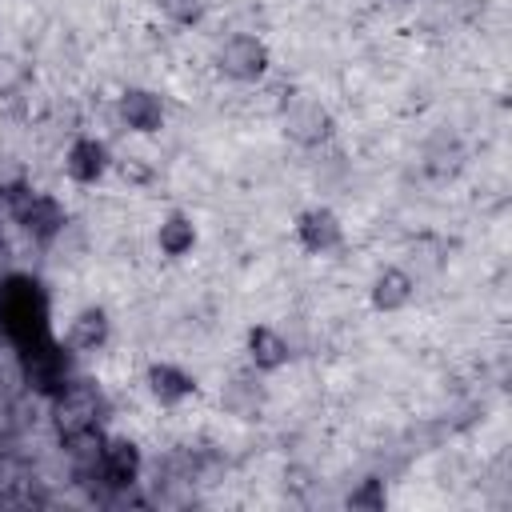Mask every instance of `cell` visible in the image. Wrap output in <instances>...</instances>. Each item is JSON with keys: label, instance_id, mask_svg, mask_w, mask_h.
<instances>
[{"label": "cell", "instance_id": "4", "mask_svg": "<svg viewBox=\"0 0 512 512\" xmlns=\"http://www.w3.org/2000/svg\"><path fill=\"white\" fill-rule=\"evenodd\" d=\"M280 132L296 148H320V144H328L336 136V116H332V108L324 100L300 92L280 108Z\"/></svg>", "mask_w": 512, "mask_h": 512}, {"label": "cell", "instance_id": "11", "mask_svg": "<svg viewBox=\"0 0 512 512\" xmlns=\"http://www.w3.org/2000/svg\"><path fill=\"white\" fill-rule=\"evenodd\" d=\"M244 360H248V368L256 376L284 372L292 364V340H288V332L276 328V324H268V320L248 324V332H244Z\"/></svg>", "mask_w": 512, "mask_h": 512}, {"label": "cell", "instance_id": "16", "mask_svg": "<svg viewBox=\"0 0 512 512\" xmlns=\"http://www.w3.org/2000/svg\"><path fill=\"white\" fill-rule=\"evenodd\" d=\"M384 4H388V8H416L420 0H384Z\"/></svg>", "mask_w": 512, "mask_h": 512}, {"label": "cell", "instance_id": "15", "mask_svg": "<svg viewBox=\"0 0 512 512\" xmlns=\"http://www.w3.org/2000/svg\"><path fill=\"white\" fill-rule=\"evenodd\" d=\"M344 504H348L352 512H384V508H388V484H384L380 476H368V480H360V484L344 496Z\"/></svg>", "mask_w": 512, "mask_h": 512}, {"label": "cell", "instance_id": "12", "mask_svg": "<svg viewBox=\"0 0 512 512\" xmlns=\"http://www.w3.org/2000/svg\"><path fill=\"white\" fill-rule=\"evenodd\" d=\"M72 356H92V352H104L112 344V316L108 308L100 304H84L68 316L64 324V340H60Z\"/></svg>", "mask_w": 512, "mask_h": 512}, {"label": "cell", "instance_id": "10", "mask_svg": "<svg viewBox=\"0 0 512 512\" xmlns=\"http://www.w3.org/2000/svg\"><path fill=\"white\" fill-rule=\"evenodd\" d=\"M96 472L108 488H132L144 476V452L132 436H96Z\"/></svg>", "mask_w": 512, "mask_h": 512}, {"label": "cell", "instance_id": "2", "mask_svg": "<svg viewBox=\"0 0 512 512\" xmlns=\"http://www.w3.org/2000/svg\"><path fill=\"white\" fill-rule=\"evenodd\" d=\"M104 416V396L92 380H68L56 396H52V424L64 440H88L96 436Z\"/></svg>", "mask_w": 512, "mask_h": 512}, {"label": "cell", "instance_id": "13", "mask_svg": "<svg viewBox=\"0 0 512 512\" xmlns=\"http://www.w3.org/2000/svg\"><path fill=\"white\" fill-rule=\"evenodd\" d=\"M152 240H156V252L164 256V260H188L192 252H196V244H200V220L188 212V208H168L160 220H156V232H152Z\"/></svg>", "mask_w": 512, "mask_h": 512}, {"label": "cell", "instance_id": "6", "mask_svg": "<svg viewBox=\"0 0 512 512\" xmlns=\"http://www.w3.org/2000/svg\"><path fill=\"white\" fill-rule=\"evenodd\" d=\"M292 240L308 256H332L344 244V220L328 204H308L292 216Z\"/></svg>", "mask_w": 512, "mask_h": 512}, {"label": "cell", "instance_id": "9", "mask_svg": "<svg viewBox=\"0 0 512 512\" xmlns=\"http://www.w3.org/2000/svg\"><path fill=\"white\" fill-rule=\"evenodd\" d=\"M116 120L120 128H128L132 136H156L164 132L168 124V104L156 88H144V84H128L120 88L116 96Z\"/></svg>", "mask_w": 512, "mask_h": 512}, {"label": "cell", "instance_id": "7", "mask_svg": "<svg viewBox=\"0 0 512 512\" xmlns=\"http://www.w3.org/2000/svg\"><path fill=\"white\" fill-rule=\"evenodd\" d=\"M420 296V276L408 264H380L368 280V308L380 316H400L416 304Z\"/></svg>", "mask_w": 512, "mask_h": 512}, {"label": "cell", "instance_id": "1", "mask_svg": "<svg viewBox=\"0 0 512 512\" xmlns=\"http://www.w3.org/2000/svg\"><path fill=\"white\" fill-rule=\"evenodd\" d=\"M4 204H8V216L16 220V228L32 244H52L68 228V208H64V200L56 192H44V188H32V184H16V188L4 192Z\"/></svg>", "mask_w": 512, "mask_h": 512}, {"label": "cell", "instance_id": "8", "mask_svg": "<svg viewBox=\"0 0 512 512\" xmlns=\"http://www.w3.org/2000/svg\"><path fill=\"white\" fill-rule=\"evenodd\" d=\"M144 392L156 408H184L200 396V376L180 360H152L144 368Z\"/></svg>", "mask_w": 512, "mask_h": 512}, {"label": "cell", "instance_id": "5", "mask_svg": "<svg viewBox=\"0 0 512 512\" xmlns=\"http://www.w3.org/2000/svg\"><path fill=\"white\" fill-rule=\"evenodd\" d=\"M116 168V156L108 148L104 136L96 132H76L68 144H64V156H60V172L68 184L76 188H96L100 180H108V172Z\"/></svg>", "mask_w": 512, "mask_h": 512}, {"label": "cell", "instance_id": "3", "mask_svg": "<svg viewBox=\"0 0 512 512\" xmlns=\"http://www.w3.org/2000/svg\"><path fill=\"white\" fill-rule=\"evenodd\" d=\"M212 64L232 84H260L272 72V48L256 32H232V36H224L216 44Z\"/></svg>", "mask_w": 512, "mask_h": 512}, {"label": "cell", "instance_id": "14", "mask_svg": "<svg viewBox=\"0 0 512 512\" xmlns=\"http://www.w3.org/2000/svg\"><path fill=\"white\" fill-rule=\"evenodd\" d=\"M152 8L172 28H196L208 16V0H152Z\"/></svg>", "mask_w": 512, "mask_h": 512}]
</instances>
